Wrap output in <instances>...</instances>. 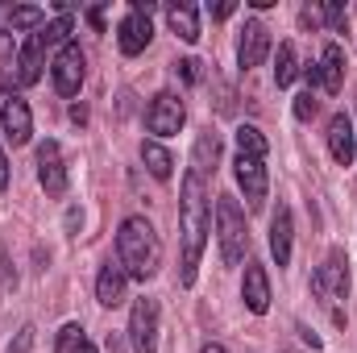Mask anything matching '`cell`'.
<instances>
[{"label": "cell", "instance_id": "cell-23", "mask_svg": "<svg viewBox=\"0 0 357 353\" xmlns=\"http://www.w3.org/2000/svg\"><path fill=\"white\" fill-rule=\"evenodd\" d=\"M237 150L241 154H254V158H266V133L258 125H241L237 129Z\"/></svg>", "mask_w": 357, "mask_h": 353}, {"label": "cell", "instance_id": "cell-9", "mask_svg": "<svg viewBox=\"0 0 357 353\" xmlns=\"http://www.w3.org/2000/svg\"><path fill=\"white\" fill-rule=\"evenodd\" d=\"M84 75H88V59H84V50H79L75 42L63 46L59 59H54V88H59V96H79Z\"/></svg>", "mask_w": 357, "mask_h": 353}, {"label": "cell", "instance_id": "cell-26", "mask_svg": "<svg viewBox=\"0 0 357 353\" xmlns=\"http://www.w3.org/2000/svg\"><path fill=\"white\" fill-rule=\"evenodd\" d=\"M42 38H46V46H71V17L63 13L59 21H50V25L42 29Z\"/></svg>", "mask_w": 357, "mask_h": 353}, {"label": "cell", "instance_id": "cell-5", "mask_svg": "<svg viewBox=\"0 0 357 353\" xmlns=\"http://www.w3.org/2000/svg\"><path fill=\"white\" fill-rule=\"evenodd\" d=\"M150 13H154L150 0H133V8L121 17V25H116V46H121V54L133 59V54H142V50L150 46V38H154Z\"/></svg>", "mask_w": 357, "mask_h": 353}, {"label": "cell", "instance_id": "cell-37", "mask_svg": "<svg viewBox=\"0 0 357 353\" xmlns=\"http://www.w3.org/2000/svg\"><path fill=\"white\" fill-rule=\"evenodd\" d=\"M79 353H96V345H91V341H84V350H79Z\"/></svg>", "mask_w": 357, "mask_h": 353}, {"label": "cell", "instance_id": "cell-22", "mask_svg": "<svg viewBox=\"0 0 357 353\" xmlns=\"http://www.w3.org/2000/svg\"><path fill=\"white\" fill-rule=\"evenodd\" d=\"M295 75H299V59H295V46H291V42H282V46H278V67H274V84H278V88H287Z\"/></svg>", "mask_w": 357, "mask_h": 353}, {"label": "cell", "instance_id": "cell-25", "mask_svg": "<svg viewBox=\"0 0 357 353\" xmlns=\"http://www.w3.org/2000/svg\"><path fill=\"white\" fill-rule=\"evenodd\" d=\"M84 341H88L84 324H63V333H59V345H54V353H79V350H84Z\"/></svg>", "mask_w": 357, "mask_h": 353}, {"label": "cell", "instance_id": "cell-17", "mask_svg": "<svg viewBox=\"0 0 357 353\" xmlns=\"http://www.w3.org/2000/svg\"><path fill=\"white\" fill-rule=\"evenodd\" d=\"M216 163H220V133L216 129H204L195 137V150H191V171L199 179H208L216 171Z\"/></svg>", "mask_w": 357, "mask_h": 353}, {"label": "cell", "instance_id": "cell-32", "mask_svg": "<svg viewBox=\"0 0 357 353\" xmlns=\"http://www.w3.org/2000/svg\"><path fill=\"white\" fill-rule=\"evenodd\" d=\"M212 17H216V21H225V17H233V4H229V0H225V4H216V8H212Z\"/></svg>", "mask_w": 357, "mask_h": 353}, {"label": "cell", "instance_id": "cell-29", "mask_svg": "<svg viewBox=\"0 0 357 353\" xmlns=\"http://www.w3.org/2000/svg\"><path fill=\"white\" fill-rule=\"evenodd\" d=\"M324 13V21L333 25V29H345L349 25V17H345V8H337V4H328V8H320Z\"/></svg>", "mask_w": 357, "mask_h": 353}, {"label": "cell", "instance_id": "cell-20", "mask_svg": "<svg viewBox=\"0 0 357 353\" xmlns=\"http://www.w3.org/2000/svg\"><path fill=\"white\" fill-rule=\"evenodd\" d=\"M167 21H171V29H175L187 46L199 42V8L195 4H171L167 8Z\"/></svg>", "mask_w": 357, "mask_h": 353}, {"label": "cell", "instance_id": "cell-4", "mask_svg": "<svg viewBox=\"0 0 357 353\" xmlns=\"http://www.w3.org/2000/svg\"><path fill=\"white\" fill-rule=\"evenodd\" d=\"M216 237H220V262L237 266L245 258V246H250V233H245V212L233 195H220L216 200Z\"/></svg>", "mask_w": 357, "mask_h": 353}, {"label": "cell", "instance_id": "cell-3", "mask_svg": "<svg viewBox=\"0 0 357 353\" xmlns=\"http://www.w3.org/2000/svg\"><path fill=\"white\" fill-rule=\"evenodd\" d=\"M345 291H349V262H345V254H341V250H333V254L324 258V266L312 274V295L333 312V320H337V324H345V312H341Z\"/></svg>", "mask_w": 357, "mask_h": 353}, {"label": "cell", "instance_id": "cell-28", "mask_svg": "<svg viewBox=\"0 0 357 353\" xmlns=\"http://www.w3.org/2000/svg\"><path fill=\"white\" fill-rule=\"evenodd\" d=\"M0 287L8 291V287H17V270L8 266V254H4V246H0Z\"/></svg>", "mask_w": 357, "mask_h": 353}, {"label": "cell", "instance_id": "cell-34", "mask_svg": "<svg viewBox=\"0 0 357 353\" xmlns=\"http://www.w3.org/2000/svg\"><path fill=\"white\" fill-rule=\"evenodd\" d=\"M71 121H75V125H84V121H88V108H84V104H75V108H71Z\"/></svg>", "mask_w": 357, "mask_h": 353}, {"label": "cell", "instance_id": "cell-31", "mask_svg": "<svg viewBox=\"0 0 357 353\" xmlns=\"http://www.w3.org/2000/svg\"><path fill=\"white\" fill-rule=\"evenodd\" d=\"M29 345H33V329H21L17 333V345H8V353H29Z\"/></svg>", "mask_w": 357, "mask_h": 353}, {"label": "cell", "instance_id": "cell-1", "mask_svg": "<svg viewBox=\"0 0 357 353\" xmlns=\"http://www.w3.org/2000/svg\"><path fill=\"white\" fill-rule=\"evenodd\" d=\"M208 229H212V208H208V187L195 171L183 175V200H178V233H183V270H178V283L191 287L195 283V270L204 258V246H208Z\"/></svg>", "mask_w": 357, "mask_h": 353}, {"label": "cell", "instance_id": "cell-11", "mask_svg": "<svg viewBox=\"0 0 357 353\" xmlns=\"http://www.w3.org/2000/svg\"><path fill=\"white\" fill-rule=\"evenodd\" d=\"M0 129H4V137H8L13 146H25V142L33 137V112H29V104H25L21 96H8V100H4V108H0Z\"/></svg>", "mask_w": 357, "mask_h": 353}, {"label": "cell", "instance_id": "cell-33", "mask_svg": "<svg viewBox=\"0 0 357 353\" xmlns=\"http://www.w3.org/2000/svg\"><path fill=\"white\" fill-rule=\"evenodd\" d=\"M8 187V158H4V150H0V191Z\"/></svg>", "mask_w": 357, "mask_h": 353}, {"label": "cell", "instance_id": "cell-21", "mask_svg": "<svg viewBox=\"0 0 357 353\" xmlns=\"http://www.w3.org/2000/svg\"><path fill=\"white\" fill-rule=\"evenodd\" d=\"M142 163H146V171L154 179H167L175 175V158H171V150L167 146H158V142H142Z\"/></svg>", "mask_w": 357, "mask_h": 353}, {"label": "cell", "instance_id": "cell-14", "mask_svg": "<svg viewBox=\"0 0 357 353\" xmlns=\"http://www.w3.org/2000/svg\"><path fill=\"white\" fill-rule=\"evenodd\" d=\"M42 59H46V38H42V29H38V33L25 38L21 54H17V84H21V88H29V84L42 80Z\"/></svg>", "mask_w": 357, "mask_h": 353}, {"label": "cell", "instance_id": "cell-30", "mask_svg": "<svg viewBox=\"0 0 357 353\" xmlns=\"http://www.w3.org/2000/svg\"><path fill=\"white\" fill-rule=\"evenodd\" d=\"M178 75H183L187 84H199V63H195V59H183V63H178Z\"/></svg>", "mask_w": 357, "mask_h": 353}, {"label": "cell", "instance_id": "cell-36", "mask_svg": "<svg viewBox=\"0 0 357 353\" xmlns=\"http://www.w3.org/2000/svg\"><path fill=\"white\" fill-rule=\"evenodd\" d=\"M204 353H229L225 345H204Z\"/></svg>", "mask_w": 357, "mask_h": 353}, {"label": "cell", "instance_id": "cell-6", "mask_svg": "<svg viewBox=\"0 0 357 353\" xmlns=\"http://www.w3.org/2000/svg\"><path fill=\"white\" fill-rule=\"evenodd\" d=\"M129 341L133 353H158V299L142 295L129 312Z\"/></svg>", "mask_w": 357, "mask_h": 353}, {"label": "cell", "instance_id": "cell-19", "mask_svg": "<svg viewBox=\"0 0 357 353\" xmlns=\"http://www.w3.org/2000/svg\"><path fill=\"white\" fill-rule=\"evenodd\" d=\"M341 84H345V50L337 42H328L324 46V59H320V88L328 91V96H337Z\"/></svg>", "mask_w": 357, "mask_h": 353}, {"label": "cell", "instance_id": "cell-7", "mask_svg": "<svg viewBox=\"0 0 357 353\" xmlns=\"http://www.w3.org/2000/svg\"><path fill=\"white\" fill-rule=\"evenodd\" d=\"M183 121H187V108L171 91H158L150 100V108H146V129L158 133V137H175L178 129H183Z\"/></svg>", "mask_w": 357, "mask_h": 353}, {"label": "cell", "instance_id": "cell-16", "mask_svg": "<svg viewBox=\"0 0 357 353\" xmlns=\"http://www.w3.org/2000/svg\"><path fill=\"white\" fill-rule=\"evenodd\" d=\"M241 299L254 316H262L270 308V278H266V266L250 262L245 266V283H241Z\"/></svg>", "mask_w": 357, "mask_h": 353}, {"label": "cell", "instance_id": "cell-12", "mask_svg": "<svg viewBox=\"0 0 357 353\" xmlns=\"http://www.w3.org/2000/svg\"><path fill=\"white\" fill-rule=\"evenodd\" d=\"M38 179H42L46 195H63L67 191V167H63L59 142H42L38 146Z\"/></svg>", "mask_w": 357, "mask_h": 353}, {"label": "cell", "instance_id": "cell-13", "mask_svg": "<svg viewBox=\"0 0 357 353\" xmlns=\"http://www.w3.org/2000/svg\"><path fill=\"white\" fill-rule=\"evenodd\" d=\"M328 154H333V163L337 167H349L357 154V133H354V121L345 117V112H337L333 121H328Z\"/></svg>", "mask_w": 357, "mask_h": 353}, {"label": "cell", "instance_id": "cell-15", "mask_svg": "<svg viewBox=\"0 0 357 353\" xmlns=\"http://www.w3.org/2000/svg\"><path fill=\"white\" fill-rule=\"evenodd\" d=\"M125 287H129V274L121 270V262H104V266H100L96 299H100L104 308H121V303H125Z\"/></svg>", "mask_w": 357, "mask_h": 353}, {"label": "cell", "instance_id": "cell-35", "mask_svg": "<svg viewBox=\"0 0 357 353\" xmlns=\"http://www.w3.org/2000/svg\"><path fill=\"white\" fill-rule=\"evenodd\" d=\"M88 21L96 25V29H104V13H100V8H91V13H88Z\"/></svg>", "mask_w": 357, "mask_h": 353}, {"label": "cell", "instance_id": "cell-8", "mask_svg": "<svg viewBox=\"0 0 357 353\" xmlns=\"http://www.w3.org/2000/svg\"><path fill=\"white\" fill-rule=\"evenodd\" d=\"M233 175H237V183H241L250 208H262V204H266V158H254V154H241V150H237Z\"/></svg>", "mask_w": 357, "mask_h": 353}, {"label": "cell", "instance_id": "cell-18", "mask_svg": "<svg viewBox=\"0 0 357 353\" xmlns=\"http://www.w3.org/2000/svg\"><path fill=\"white\" fill-rule=\"evenodd\" d=\"M291 237H295L291 208H278V212L270 216V254H274V262H278V266L291 262Z\"/></svg>", "mask_w": 357, "mask_h": 353}, {"label": "cell", "instance_id": "cell-24", "mask_svg": "<svg viewBox=\"0 0 357 353\" xmlns=\"http://www.w3.org/2000/svg\"><path fill=\"white\" fill-rule=\"evenodd\" d=\"M42 21H46V8H38V4H21V8L8 13V25L13 29H38Z\"/></svg>", "mask_w": 357, "mask_h": 353}, {"label": "cell", "instance_id": "cell-27", "mask_svg": "<svg viewBox=\"0 0 357 353\" xmlns=\"http://www.w3.org/2000/svg\"><path fill=\"white\" fill-rule=\"evenodd\" d=\"M316 112H320V100L312 96V88L299 91V96H295V117H299V121H312Z\"/></svg>", "mask_w": 357, "mask_h": 353}, {"label": "cell", "instance_id": "cell-10", "mask_svg": "<svg viewBox=\"0 0 357 353\" xmlns=\"http://www.w3.org/2000/svg\"><path fill=\"white\" fill-rule=\"evenodd\" d=\"M266 54H270V29L262 21H245V29L237 38V67L254 71V67H262Z\"/></svg>", "mask_w": 357, "mask_h": 353}, {"label": "cell", "instance_id": "cell-2", "mask_svg": "<svg viewBox=\"0 0 357 353\" xmlns=\"http://www.w3.org/2000/svg\"><path fill=\"white\" fill-rule=\"evenodd\" d=\"M116 262L137 283H146V278L158 274V266H162V241H158V233H154V225L146 216H129L121 225V233H116Z\"/></svg>", "mask_w": 357, "mask_h": 353}]
</instances>
